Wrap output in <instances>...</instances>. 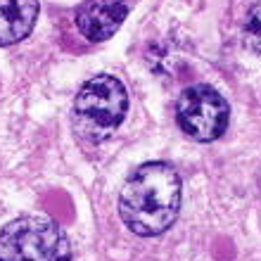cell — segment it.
<instances>
[{
    "mask_svg": "<svg viewBox=\"0 0 261 261\" xmlns=\"http://www.w3.org/2000/svg\"><path fill=\"white\" fill-rule=\"evenodd\" d=\"M180 195L178 171L166 162H147L126 178L119 197V214L136 235H162L178 216Z\"/></svg>",
    "mask_w": 261,
    "mask_h": 261,
    "instance_id": "obj_1",
    "label": "cell"
},
{
    "mask_svg": "<svg viewBox=\"0 0 261 261\" xmlns=\"http://www.w3.org/2000/svg\"><path fill=\"white\" fill-rule=\"evenodd\" d=\"M71 242L57 221L29 214L0 230V261H71Z\"/></svg>",
    "mask_w": 261,
    "mask_h": 261,
    "instance_id": "obj_2",
    "label": "cell"
},
{
    "mask_svg": "<svg viewBox=\"0 0 261 261\" xmlns=\"http://www.w3.org/2000/svg\"><path fill=\"white\" fill-rule=\"evenodd\" d=\"M128 110V93L112 74H97L81 86L74 100V114L86 136L93 140L110 138L124 121Z\"/></svg>",
    "mask_w": 261,
    "mask_h": 261,
    "instance_id": "obj_3",
    "label": "cell"
},
{
    "mask_svg": "<svg viewBox=\"0 0 261 261\" xmlns=\"http://www.w3.org/2000/svg\"><path fill=\"white\" fill-rule=\"evenodd\" d=\"M230 110L221 93L212 86H190L180 93L176 102V121L188 138L197 143H212L228 128Z\"/></svg>",
    "mask_w": 261,
    "mask_h": 261,
    "instance_id": "obj_4",
    "label": "cell"
},
{
    "mask_svg": "<svg viewBox=\"0 0 261 261\" xmlns=\"http://www.w3.org/2000/svg\"><path fill=\"white\" fill-rule=\"evenodd\" d=\"M126 17V0H86L76 10V27L86 41L100 43L117 34Z\"/></svg>",
    "mask_w": 261,
    "mask_h": 261,
    "instance_id": "obj_5",
    "label": "cell"
},
{
    "mask_svg": "<svg viewBox=\"0 0 261 261\" xmlns=\"http://www.w3.org/2000/svg\"><path fill=\"white\" fill-rule=\"evenodd\" d=\"M38 0H0V48L24 41L36 27Z\"/></svg>",
    "mask_w": 261,
    "mask_h": 261,
    "instance_id": "obj_6",
    "label": "cell"
},
{
    "mask_svg": "<svg viewBox=\"0 0 261 261\" xmlns=\"http://www.w3.org/2000/svg\"><path fill=\"white\" fill-rule=\"evenodd\" d=\"M242 34H245V43H247V48L261 55V0L256 3V5H252V10L247 12V19H245Z\"/></svg>",
    "mask_w": 261,
    "mask_h": 261,
    "instance_id": "obj_7",
    "label": "cell"
}]
</instances>
